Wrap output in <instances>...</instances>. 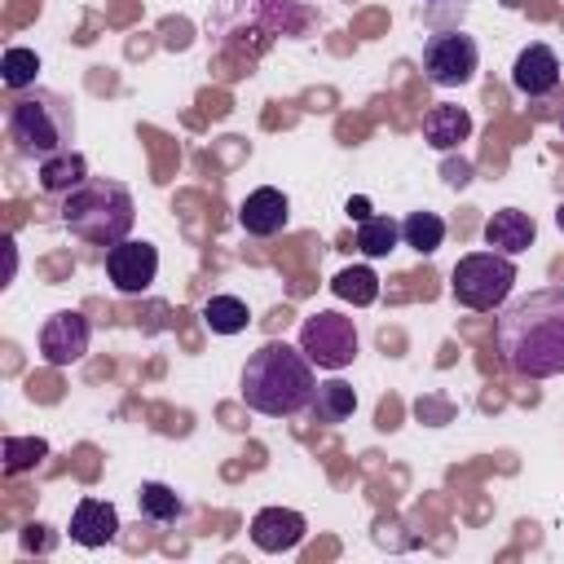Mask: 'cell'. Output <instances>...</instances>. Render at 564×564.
Masks as SVG:
<instances>
[{"instance_id": "30", "label": "cell", "mask_w": 564, "mask_h": 564, "mask_svg": "<svg viewBox=\"0 0 564 564\" xmlns=\"http://www.w3.org/2000/svg\"><path fill=\"white\" fill-rule=\"evenodd\" d=\"M555 225H560V234H564V203L555 207Z\"/></svg>"}, {"instance_id": "7", "label": "cell", "mask_w": 564, "mask_h": 564, "mask_svg": "<svg viewBox=\"0 0 564 564\" xmlns=\"http://www.w3.org/2000/svg\"><path fill=\"white\" fill-rule=\"evenodd\" d=\"M300 348H304V357H308L313 366H322V370H344V366H352V357H357V326H352V317H344V313H335V308H322V313L304 317V326H300Z\"/></svg>"}, {"instance_id": "1", "label": "cell", "mask_w": 564, "mask_h": 564, "mask_svg": "<svg viewBox=\"0 0 564 564\" xmlns=\"http://www.w3.org/2000/svg\"><path fill=\"white\" fill-rule=\"evenodd\" d=\"M494 339L502 361L524 379L564 375V286H538L498 308Z\"/></svg>"}, {"instance_id": "28", "label": "cell", "mask_w": 564, "mask_h": 564, "mask_svg": "<svg viewBox=\"0 0 564 564\" xmlns=\"http://www.w3.org/2000/svg\"><path fill=\"white\" fill-rule=\"evenodd\" d=\"M445 181H449V185H467V181H471V163H449V167H445Z\"/></svg>"}, {"instance_id": "18", "label": "cell", "mask_w": 564, "mask_h": 564, "mask_svg": "<svg viewBox=\"0 0 564 564\" xmlns=\"http://www.w3.org/2000/svg\"><path fill=\"white\" fill-rule=\"evenodd\" d=\"M137 511H141L145 524L167 529V524H176V520L185 516V502H181V494H176L172 485H163V480H145V485L137 489Z\"/></svg>"}, {"instance_id": "3", "label": "cell", "mask_w": 564, "mask_h": 564, "mask_svg": "<svg viewBox=\"0 0 564 564\" xmlns=\"http://www.w3.org/2000/svg\"><path fill=\"white\" fill-rule=\"evenodd\" d=\"M313 392H317V379L304 348H291L282 339L260 344L242 366V401L256 414H269V419L300 414L308 410Z\"/></svg>"}, {"instance_id": "14", "label": "cell", "mask_w": 564, "mask_h": 564, "mask_svg": "<svg viewBox=\"0 0 564 564\" xmlns=\"http://www.w3.org/2000/svg\"><path fill=\"white\" fill-rule=\"evenodd\" d=\"M533 238H538V225H533V216L520 212V207H502V212H494V216L485 220V242H489V251L520 256V251L533 247Z\"/></svg>"}, {"instance_id": "17", "label": "cell", "mask_w": 564, "mask_h": 564, "mask_svg": "<svg viewBox=\"0 0 564 564\" xmlns=\"http://www.w3.org/2000/svg\"><path fill=\"white\" fill-rule=\"evenodd\" d=\"M88 181V163H84V154L70 145V150H57V154H48V159H40V189L44 194H70L75 185H84Z\"/></svg>"}, {"instance_id": "26", "label": "cell", "mask_w": 564, "mask_h": 564, "mask_svg": "<svg viewBox=\"0 0 564 564\" xmlns=\"http://www.w3.org/2000/svg\"><path fill=\"white\" fill-rule=\"evenodd\" d=\"M463 13H467V0H423V4H419V18H423L427 26H436V31L454 26Z\"/></svg>"}, {"instance_id": "6", "label": "cell", "mask_w": 564, "mask_h": 564, "mask_svg": "<svg viewBox=\"0 0 564 564\" xmlns=\"http://www.w3.org/2000/svg\"><path fill=\"white\" fill-rule=\"evenodd\" d=\"M511 286H516V264L502 251H471L449 269V295L476 313L502 308Z\"/></svg>"}, {"instance_id": "9", "label": "cell", "mask_w": 564, "mask_h": 564, "mask_svg": "<svg viewBox=\"0 0 564 564\" xmlns=\"http://www.w3.org/2000/svg\"><path fill=\"white\" fill-rule=\"evenodd\" d=\"M106 278L115 282L119 295H141L159 278V251L145 238H123L106 247Z\"/></svg>"}, {"instance_id": "15", "label": "cell", "mask_w": 564, "mask_h": 564, "mask_svg": "<svg viewBox=\"0 0 564 564\" xmlns=\"http://www.w3.org/2000/svg\"><path fill=\"white\" fill-rule=\"evenodd\" d=\"M119 538V511L101 498H84L70 516V542L79 546H106Z\"/></svg>"}, {"instance_id": "21", "label": "cell", "mask_w": 564, "mask_h": 564, "mask_svg": "<svg viewBox=\"0 0 564 564\" xmlns=\"http://www.w3.org/2000/svg\"><path fill=\"white\" fill-rule=\"evenodd\" d=\"M397 242H401V225L392 216H366V220H357V251L366 260L388 256Z\"/></svg>"}, {"instance_id": "22", "label": "cell", "mask_w": 564, "mask_h": 564, "mask_svg": "<svg viewBox=\"0 0 564 564\" xmlns=\"http://www.w3.org/2000/svg\"><path fill=\"white\" fill-rule=\"evenodd\" d=\"M401 242L414 247L419 256H432L441 242H445V220L436 212H410L401 220Z\"/></svg>"}, {"instance_id": "16", "label": "cell", "mask_w": 564, "mask_h": 564, "mask_svg": "<svg viewBox=\"0 0 564 564\" xmlns=\"http://www.w3.org/2000/svg\"><path fill=\"white\" fill-rule=\"evenodd\" d=\"M471 137V115L463 110V106H454V101H436L427 115H423V141L432 145V150H458L463 141Z\"/></svg>"}, {"instance_id": "4", "label": "cell", "mask_w": 564, "mask_h": 564, "mask_svg": "<svg viewBox=\"0 0 564 564\" xmlns=\"http://www.w3.org/2000/svg\"><path fill=\"white\" fill-rule=\"evenodd\" d=\"M4 132L22 159H48L57 150H70L75 110L53 88H22L4 106Z\"/></svg>"}, {"instance_id": "8", "label": "cell", "mask_w": 564, "mask_h": 564, "mask_svg": "<svg viewBox=\"0 0 564 564\" xmlns=\"http://www.w3.org/2000/svg\"><path fill=\"white\" fill-rule=\"evenodd\" d=\"M480 66V48L467 31L458 26H445V31H432L427 44H423V75L436 84V88H463Z\"/></svg>"}, {"instance_id": "5", "label": "cell", "mask_w": 564, "mask_h": 564, "mask_svg": "<svg viewBox=\"0 0 564 564\" xmlns=\"http://www.w3.org/2000/svg\"><path fill=\"white\" fill-rule=\"evenodd\" d=\"M132 220H137L132 189L123 181H110V176H88L84 185H75L62 198V225L93 247L123 242L132 234Z\"/></svg>"}, {"instance_id": "25", "label": "cell", "mask_w": 564, "mask_h": 564, "mask_svg": "<svg viewBox=\"0 0 564 564\" xmlns=\"http://www.w3.org/2000/svg\"><path fill=\"white\" fill-rule=\"evenodd\" d=\"M48 458V441L44 436H4V471L18 476V471H31Z\"/></svg>"}, {"instance_id": "31", "label": "cell", "mask_w": 564, "mask_h": 564, "mask_svg": "<svg viewBox=\"0 0 564 564\" xmlns=\"http://www.w3.org/2000/svg\"><path fill=\"white\" fill-rule=\"evenodd\" d=\"M560 132H564V119H560Z\"/></svg>"}, {"instance_id": "12", "label": "cell", "mask_w": 564, "mask_h": 564, "mask_svg": "<svg viewBox=\"0 0 564 564\" xmlns=\"http://www.w3.org/2000/svg\"><path fill=\"white\" fill-rule=\"evenodd\" d=\"M286 220H291V203H286V194L273 189V185L251 189V194L242 198V207H238V225H242L251 238H273V234L286 229Z\"/></svg>"}, {"instance_id": "23", "label": "cell", "mask_w": 564, "mask_h": 564, "mask_svg": "<svg viewBox=\"0 0 564 564\" xmlns=\"http://www.w3.org/2000/svg\"><path fill=\"white\" fill-rule=\"evenodd\" d=\"M203 322H207L216 335H238V330H247L251 313H247V304H242L238 295H212V300L203 304Z\"/></svg>"}, {"instance_id": "24", "label": "cell", "mask_w": 564, "mask_h": 564, "mask_svg": "<svg viewBox=\"0 0 564 564\" xmlns=\"http://www.w3.org/2000/svg\"><path fill=\"white\" fill-rule=\"evenodd\" d=\"M35 75H40L35 48H22V44L4 48V57H0V79H4V88H13V93L35 88Z\"/></svg>"}, {"instance_id": "13", "label": "cell", "mask_w": 564, "mask_h": 564, "mask_svg": "<svg viewBox=\"0 0 564 564\" xmlns=\"http://www.w3.org/2000/svg\"><path fill=\"white\" fill-rule=\"evenodd\" d=\"M304 533H308V520H304L300 511H291V507H264V511H256V520H251V542H256L260 551H269V555L300 546Z\"/></svg>"}, {"instance_id": "20", "label": "cell", "mask_w": 564, "mask_h": 564, "mask_svg": "<svg viewBox=\"0 0 564 564\" xmlns=\"http://www.w3.org/2000/svg\"><path fill=\"white\" fill-rule=\"evenodd\" d=\"M330 291H335L339 300H348L352 308H366V304L379 300V278H375L370 264H348V269H339V273L330 278Z\"/></svg>"}, {"instance_id": "2", "label": "cell", "mask_w": 564, "mask_h": 564, "mask_svg": "<svg viewBox=\"0 0 564 564\" xmlns=\"http://www.w3.org/2000/svg\"><path fill=\"white\" fill-rule=\"evenodd\" d=\"M317 26V9L304 0H216L207 13V40L229 66H256L282 35L304 40Z\"/></svg>"}, {"instance_id": "11", "label": "cell", "mask_w": 564, "mask_h": 564, "mask_svg": "<svg viewBox=\"0 0 564 564\" xmlns=\"http://www.w3.org/2000/svg\"><path fill=\"white\" fill-rule=\"evenodd\" d=\"M511 88L520 97H529V101L533 97H551L560 88V57H555V48L551 44L520 48L516 62H511Z\"/></svg>"}, {"instance_id": "27", "label": "cell", "mask_w": 564, "mask_h": 564, "mask_svg": "<svg viewBox=\"0 0 564 564\" xmlns=\"http://www.w3.org/2000/svg\"><path fill=\"white\" fill-rule=\"evenodd\" d=\"M44 529H48V524H26L22 542H26V546H40V551H48V546H53V538H48Z\"/></svg>"}, {"instance_id": "29", "label": "cell", "mask_w": 564, "mask_h": 564, "mask_svg": "<svg viewBox=\"0 0 564 564\" xmlns=\"http://www.w3.org/2000/svg\"><path fill=\"white\" fill-rule=\"evenodd\" d=\"M348 216H352V220H366V216H370V203H366V198H348Z\"/></svg>"}, {"instance_id": "19", "label": "cell", "mask_w": 564, "mask_h": 564, "mask_svg": "<svg viewBox=\"0 0 564 564\" xmlns=\"http://www.w3.org/2000/svg\"><path fill=\"white\" fill-rule=\"evenodd\" d=\"M308 410H313V419H322V423H344V419H352V410H357V392H352V383H344V379H326V383H317Z\"/></svg>"}, {"instance_id": "10", "label": "cell", "mask_w": 564, "mask_h": 564, "mask_svg": "<svg viewBox=\"0 0 564 564\" xmlns=\"http://www.w3.org/2000/svg\"><path fill=\"white\" fill-rule=\"evenodd\" d=\"M88 339H93V326L75 308H62L40 326V352L48 366H75L88 352Z\"/></svg>"}]
</instances>
